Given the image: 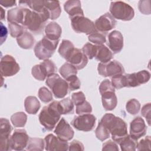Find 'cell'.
<instances>
[{
	"label": "cell",
	"mask_w": 151,
	"mask_h": 151,
	"mask_svg": "<svg viewBox=\"0 0 151 151\" xmlns=\"http://www.w3.org/2000/svg\"><path fill=\"white\" fill-rule=\"evenodd\" d=\"M74 46L72 42L67 40H63L60 45L58 53L61 57L65 60H67L71 53L74 49Z\"/></svg>",
	"instance_id": "cell-27"
},
{
	"label": "cell",
	"mask_w": 151,
	"mask_h": 151,
	"mask_svg": "<svg viewBox=\"0 0 151 151\" xmlns=\"http://www.w3.org/2000/svg\"><path fill=\"white\" fill-rule=\"evenodd\" d=\"M71 100L74 104L77 106L86 101V97L82 91H78L72 94Z\"/></svg>",
	"instance_id": "cell-46"
},
{
	"label": "cell",
	"mask_w": 151,
	"mask_h": 151,
	"mask_svg": "<svg viewBox=\"0 0 151 151\" xmlns=\"http://www.w3.org/2000/svg\"><path fill=\"white\" fill-rule=\"evenodd\" d=\"M150 136H147L145 137V139H143L140 140V142H137V150H150Z\"/></svg>",
	"instance_id": "cell-47"
},
{
	"label": "cell",
	"mask_w": 151,
	"mask_h": 151,
	"mask_svg": "<svg viewBox=\"0 0 151 151\" xmlns=\"http://www.w3.org/2000/svg\"><path fill=\"white\" fill-rule=\"evenodd\" d=\"M140 109V104L139 101L135 99H132L127 101L126 104V109L127 111L132 115L137 114Z\"/></svg>",
	"instance_id": "cell-38"
},
{
	"label": "cell",
	"mask_w": 151,
	"mask_h": 151,
	"mask_svg": "<svg viewBox=\"0 0 151 151\" xmlns=\"http://www.w3.org/2000/svg\"><path fill=\"white\" fill-rule=\"evenodd\" d=\"M84 146L83 143L77 140H74L71 142L68 146V150L70 151L72 150H84Z\"/></svg>",
	"instance_id": "cell-51"
},
{
	"label": "cell",
	"mask_w": 151,
	"mask_h": 151,
	"mask_svg": "<svg viewBox=\"0 0 151 151\" xmlns=\"http://www.w3.org/2000/svg\"><path fill=\"white\" fill-rule=\"evenodd\" d=\"M38 96L41 101L45 103L51 101L53 99L52 93L46 87H42L39 89Z\"/></svg>",
	"instance_id": "cell-40"
},
{
	"label": "cell",
	"mask_w": 151,
	"mask_h": 151,
	"mask_svg": "<svg viewBox=\"0 0 151 151\" xmlns=\"http://www.w3.org/2000/svg\"><path fill=\"white\" fill-rule=\"evenodd\" d=\"M99 74L103 77H113L124 73V68L122 64L117 60L110 61L107 63H100L98 64Z\"/></svg>",
	"instance_id": "cell-9"
},
{
	"label": "cell",
	"mask_w": 151,
	"mask_h": 151,
	"mask_svg": "<svg viewBox=\"0 0 151 151\" xmlns=\"http://www.w3.org/2000/svg\"><path fill=\"white\" fill-rule=\"evenodd\" d=\"M64 9L69 15L70 18L76 16H84L81 2L78 0L67 1L64 3Z\"/></svg>",
	"instance_id": "cell-18"
},
{
	"label": "cell",
	"mask_w": 151,
	"mask_h": 151,
	"mask_svg": "<svg viewBox=\"0 0 151 151\" xmlns=\"http://www.w3.org/2000/svg\"><path fill=\"white\" fill-rule=\"evenodd\" d=\"M116 24V19L109 12H107L100 17L94 22L96 30L103 34H106L114 28Z\"/></svg>",
	"instance_id": "cell-12"
},
{
	"label": "cell",
	"mask_w": 151,
	"mask_h": 151,
	"mask_svg": "<svg viewBox=\"0 0 151 151\" xmlns=\"http://www.w3.org/2000/svg\"><path fill=\"white\" fill-rule=\"evenodd\" d=\"M96 137L101 140L104 141L110 137V133L109 130L100 122L95 131Z\"/></svg>",
	"instance_id": "cell-36"
},
{
	"label": "cell",
	"mask_w": 151,
	"mask_h": 151,
	"mask_svg": "<svg viewBox=\"0 0 151 151\" xmlns=\"http://www.w3.org/2000/svg\"><path fill=\"white\" fill-rule=\"evenodd\" d=\"M48 19H50V14L45 8L44 11L41 13L24 8V18L21 25L31 32L40 34L43 32L45 23Z\"/></svg>",
	"instance_id": "cell-1"
},
{
	"label": "cell",
	"mask_w": 151,
	"mask_h": 151,
	"mask_svg": "<svg viewBox=\"0 0 151 151\" xmlns=\"http://www.w3.org/2000/svg\"><path fill=\"white\" fill-rule=\"evenodd\" d=\"M73 30L77 33H84L90 35L96 30L94 23L84 16H76L70 18Z\"/></svg>",
	"instance_id": "cell-7"
},
{
	"label": "cell",
	"mask_w": 151,
	"mask_h": 151,
	"mask_svg": "<svg viewBox=\"0 0 151 151\" xmlns=\"http://www.w3.org/2000/svg\"><path fill=\"white\" fill-rule=\"evenodd\" d=\"M146 124L141 117H136L130 122L129 135L133 139L137 140L146 134Z\"/></svg>",
	"instance_id": "cell-15"
},
{
	"label": "cell",
	"mask_w": 151,
	"mask_h": 151,
	"mask_svg": "<svg viewBox=\"0 0 151 151\" xmlns=\"http://www.w3.org/2000/svg\"><path fill=\"white\" fill-rule=\"evenodd\" d=\"M119 147L117 145V143L115 142H113L111 140H108L106 142L104 143L103 144V147H102V150L104 151H119Z\"/></svg>",
	"instance_id": "cell-50"
},
{
	"label": "cell",
	"mask_w": 151,
	"mask_h": 151,
	"mask_svg": "<svg viewBox=\"0 0 151 151\" xmlns=\"http://www.w3.org/2000/svg\"><path fill=\"white\" fill-rule=\"evenodd\" d=\"M58 103V101H53L48 106H44L39 114L40 123L47 130H52L61 118Z\"/></svg>",
	"instance_id": "cell-3"
},
{
	"label": "cell",
	"mask_w": 151,
	"mask_h": 151,
	"mask_svg": "<svg viewBox=\"0 0 151 151\" xmlns=\"http://www.w3.org/2000/svg\"><path fill=\"white\" fill-rule=\"evenodd\" d=\"M31 74L35 79L39 81H43L47 78L40 64H37L32 67L31 69Z\"/></svg>",
	"instance_id": "cell-43"
},
{
	"label": "cell",
	"mask_w": 151,
	"mask_h": 151,
	"mask_svg": "<svg viewBox=\"0 0 151 151\" xmlns=\"http://www.w3.org/2000/svg\"><path fill=\"white\" fill-rule=\"evenodd\" d=\"M45 83L51 90L55 98L63 99L68 94L69 90L68 84L58 74L54 73L48 76Z\"/></svg>",
	"instance_id": "cell-6"
},
{
	"label": "cell",
	"mask_w": 151,
	"mask_h": 151,
	"mask_svg": "<svg viewBox=\"0 0 151 151\" xmlns=\"http://www.w3.org/2000/svg\"><path fill=\"white\" fill-rule=\"evenodd\" d=\"M44 6L50 14V19L54 20L57 19L61 12L58 1H45Z\"/></svg>",
	"instance_id": "cell-21"
},
{
	"label": "cell",
	"mask_w": 151,
	"mask_h": 151,
	"mask_svg": "<svg viewBox=\"0 0 151 151\" xmlns=\"http://www.w3.org/2000/svg\"><path fill=\"white\" fill-rule=\"evenodd\" d=\"M109 11L114 19L123 21H130L134 16L133 8L123 1L111 2Z\"/></svg>",
	"instance_id": "cell-5"
},
{
	"label": "cell",
	"mask_w": 151,
	"mask_h": 151,
	"mask_svg": "<svg viewBox=\"0 0 151 151\" xmlns=\"http://www.w3.org/2000/svg\"><path fill=\"white\" fill-rule=\"evenodd\" d=\"M11 122L15 127H24L27 121V114L22 111L17 112L11 116Z\"/></svg>",
	"instance_id": "cell-29"
},
{
	"label": "cell",
	"mask_w": 151,
	"mask_h": 151,
	"mask_svg": "<svg viewBox=\"0 0 151 151\" xmlns=\"http://www.w3.org/2000/svg\"><path fill=\"white\" fill-rule=\"evenodd\" d=\"M100 122L109 130L111 138L116 143H119L128 134L126 123L119 117L111 113H106Z\"/></svg>",
	"instance_id": "cell-2"
},
{
	"label": "cell",
	"mask_w": 151,
	"mask_h": 151,
	"mask_svg": "<svg viewBox=\"0 0 151 151\" xmlns=\"http://www.w3.org/2000/svg\"><path fill=\"white\" fill-rule=\"evenodd\" d=\"M54 133L60 139L64 141H68L73 139L74 132L68 123L62 117L57 126L55 127Z\"/></svg>",
	"instance_id": "cell-14"
},
{
	"label": "cell",
	"mask_w": 151,
	"mask_h": 151,
	"mask_svg": "<svg viewBox=\"0 0 151 151\" xmlns=\"http://www.w3.org/2000/svg\"><path fill=\"white\" fill-rule=\"evenodd\" d=\"M12 128L9 121L6 118L0 120V138H9Z\"/></svg>",
	"instance_id": "cell-32"
},
{
	"label": "cell",
	"mask_w": 151,
	"mask_h": 151,
	"mask_svg": "<svg viewBox=\"0 0 151 151\" xmlns=\"http://www.w3.org/2000/svg\"><path fill=\"white\" fill-rule=\"evenodd\" d=\"M67 61L77 70H81L86 66L88 63V58L81 50L74 48Z\"/></svg>",
	"instance_id": "cell-17"
},
{
	"label": "cell",
	"mask_w": 151,
	"mask_h": 151,
	"mask_svg": "<svg viewBox=\"0 0 151 151\" xmlns=\"http://www.w3.org/2000/svg\"><path fill=\"white\" fill-rule=\"evenodd\" d=\"M59 41H52L44 36L35 44L34 51L35 56L41 60L50 58L54 53Z\"/></svg>",
	"instance_id": "cell-4"
},
{
	"label": "cell",
	"mask_w": 151,
	"mask_h": 151,
	"mask_svg": "<svg viewBox=\"0 0 151 151\" xmlns=\"http://www.w3.org/2000/svg\"><path fill=\"white\" fill-rule=\"evenodd\" d=\"M76 111L78 115L91 113L92 112V107L91 104L86 100L84 103L76 106Z\"/></svg>",
	"instance_id": "cell-44"
},
{
	"label": "cell",
	"mask_w": 151,
	"mask_h": 151,
	"mask_svg": "<svg viewBox=\"0 0 151 151\" xmlns=\"http://www.w3.org/2000/svg\"><path fill=\"white\" fill-rule=\"evenodd\" d=\"M135 76L137 83L140 86V84H145L149 81L150 78V74L148 71L144 70L135 73Z\"/></svg>",
	"instance_id": "cell-42"
},
{
	"label": "cell",
	"mask_w": 151,
	"mask_h": 151,
	"mask_svg": "<svg viewBox=\"0 0 151 151\" xmlns=\"http://www.w3.org/2000/svg\"><path fill=\"white\" fill-rule=\"evenodd\" d=\"M99 91L101 95L103 93L109 92V91H114L115 88L113 86L111 81L108 79H105L101 82L99 86Z\"/></svg>",
	"instance_id": "cell-45"
},
{
	"label": "cell",
	"mask_w": 151,
	"mask_h": 151,
	"mask_svg": "<svg viewBox=\"0 0 151 151\" xmlns=\"http://www.w3.org/2000/svg\"><path fill=\"white\" fill-rule=\"evenodd\" d=\"M102 105L107 111L114 110L117 106V99L114 91H109L101 94Z\"/></svg>",
	"instance_id": "cell-20"
},
{
	"label": "cell",
	"mask_w": 151,
	"mask_h": 151,
	"mask_svg": "<svg viewBox=\"0 0 151 151\" xmlns=\"http://www.w3.org/2000/svg\"><path fill=\"white\" fill-rule=\"evenodd\" d=\"M40 64L47 77L51 74L55 73V72L57 71L55 64L50 60L48 59L44 60Z\"/></svg>",
	"instance_id": "cell-34"
},
{
	"label": "cell",
	"mask_w": 151,
	"mask_h": 151,
	"mask_svg": "<svg viewBox=\"0 0 151 151\" xmlns=\"http://www.w3.org/2000/svg\"><path fill=\"white\" fill-rule=\"evenodd\" d=\"M96 118L90 113L80 114L74 117L71 121V125L77 130L83 132L91 131L96 124Z\"/></svg>",
	"instance_id": "cell-8"
},
{
	"label": "cell",
	"mask_w": 151,
	"mask_h": 151,
	"mask_svg": "<svg viewBox=\"0 0 151 151\" xmlns=\"http://www.w3.org/2000/svg\"><path fill=\"white\" fill-rule=\"evenodd\" d=\"M95 58L100 63H107L113 58V54L106 45L103 44L97 45V51Z\"/></svg>",
	"instance_id": "cell-23"
},
{
	"label": "cell",
	"mask_w": 151,
	"mask_h": 151,
	"mask_svg": "<svg viewBox=\"0 0 151 151\" xmlns=\"http://www.w3.org/2000/svg\"><path fill=\"white\" fill-rule=\"evenodd\" d=\"M24 14V8L16 7L8 11L7 21L8 22H16L22 24Z\"/></svg>",
	"instance_id": "cell-25"
},
{
	"label": "cell",
	"mask_w": 151,
	"mask_h": 151,
	"mask_svg": "<svg viewBox=\"0 0 151 151\" xmlns=\"http://www.w3.org/2000/svg\"><path fill=\"white\" fill-rule=\"evenodd\" d=\"M18 45L23 49H31L35 43V39L33 35L28 31H25L21 36L17 38Z\"/></svg>",
	"instance_id": "cell-22"
},
{
	"label": "cell",
	"mask_w": 151,
	"mask_h": 151,
	"mask_svg": "<svg viewBox=\"0 0 151 151\" xmlns=\"http://www.w3.org/2000/svg\"><path fill=\"white\" fill-rule=\"evenodd\" d=\"M123 37L119 31L114 30L108 35L107 45L114 54H117L122 51L123 47Z\"/></svg>",
	"instance_id": "cell-16"
},
{
	"label": "cell",
	"mask_w": 151,
	"mask_h": 151,
	"mask_svg": "<svg viewBox=\"0 0 151 151\" xmlns=\"http://www.w3.org/2000/svg\"><path fill=\"white\" fill-rule=\"evenodd\" d=\"M65 80L68 84V90L70 91H74L80 88L81 82L76 75L72 76Z\"/></svg>",
	"instance_id": "cell-41"
},
{
	"label": "cell",
	"mask_w": 151,
	"mask_h": 151,
	"mask_svg": "<svg viewBox=\"0 0 151 151\" xmlns=\"http://www.w3.org/2000/svg\"><path fill=\"white\" fill-rule=\"evenodd\" d=\"M44 140L45 142V149L46 150L65 151L68 150V143L67 141H64L52 134L47 135Z\"/></svg>",
	"instance_id": "cell-13"
},
{
	"label": "cell",
	"mask_w": 151,
	"mask_h": 151,
	"mask_svg": "<svg viewBox=\"0 0 151 151\" xmlns=\"http://www.w3.org/2000/svg\"><path fill=\"white\" fill-rule=\"evenodd\" d=\"M81 51L86 55L88 59L91 60L96 57L97 51V45L87 42L84 45Z\"/></svg>",
	"instance_id": "cell-39"
},
{
	"label": "cell",
	"mask_w": 151,
	"mask_h": 151,
	"mask_svg": "<svg viewBox=\"0 0 151 151\" xmlns=\"http://www.w3.org/2000/svg\"><path fill=\"white\" fill-rule=\"evenodd\" d=\"M45 147L44 140L41 138L33 137L29 138L28 145L27 146V150L30 151H42Z\"/></svg>",
	"instance_id": "cell-30"
},
{
	"label": "cell",
	"mask_w": 151,
	"mask_h": 151,
	"mask_svg": "<svg viewBox=\"0 0 151 151\" xmlns=\"http://www.w3.org/2000/svg\"><path fill=\"white\" fill-rule=\"evenodd\" d=\"M8 28L9 34L14 38H18L25 31V28L21 24L16 22H8Z\"/></svg>",
	"instance_id": "cell-33"
},
{
	"label": "cell",
	"mask_w": 151,
	"mask_h": 151,
	"mask_svg": "<svg viewBox=\"0 0 151 151\" xmlns=\"http://www.w3.org/2000/svg\"><path fill=\"white\" fill-rule=\"evenodd\" d=\"M88 40L96 45H103L106 41L105 35L103 33L99 32L98 31H96L95 32L88 35Z\"/></svg>",
	"instance_id": "cell-35"
},
{
	"label": "cell",
	"mask_w": 151,
	"mask_h": 151,
	"mask_svg": "<svg viewBox=\"0 0 151 151\" xmlns=\"http://www.w3.org/2000/svg\"><path fill=\"white\" fill-rule=\"evenodd\" d=\"M1 19H5V11L2 8H1Z\"/></svg>",
	"instance_id": "cell-54"
},
{
	"label": "cell",
	"mask_w": 151,
	"mask_h": 151,
	"mask_svg": "<svg viewBox=\"0 0 151 151\" xmlns=\"http://www.w3.org/2000/svg\"><path fill=\"white\" fill-rule=\"evenodd\" d=\"M59 73L64 80H66L72 76L77 75V69L71 64L67 62L60 68Z\"/></svg>",
	"instance_id": "cell-31"
},
{
	"label": "cell",
	"mask_w": 151,
	"mask_h": 151,
	"mask_svg": "<svg viewBox=\"0 0 151 151\" xmlns=\"http://www.w3.org/2000/svg\"><path fill=\"white\" fill-rule=\"evenodd\" d=\"M8 35V30L5 26L1 22V44H2L3 42L6 40Z\"/></svg>",
	"instance_id": "cell-52"
},
{
	"label": "cell",
	"mask_w": 151,
	"mask_h": 151,
	"mask_svg": "<svg viewBox=\"0 0 151 151\" xmlns=\"http://www.w3.org/2000/svg\"><path fill=\"white\" fill-rule=\"evenodd\" d=\"M111 83L114 88L120 89L126 87V78L125 75L117 74L111 77Z\"/></svg>",
	"instance_id": "cell-37"
},
{
	"label": "cell",
	"mask_w": 151,
	"mask_h": 151,
	"mask_svg": "<svg viewBox=\"0 0 151 151\" xmlns=\"http://www.w3.org/2000/svg\"><path fill=\"white\" fill-rule=\"evenodd\" d=\"M119 145L123 151H134L137 147V140L127 134L119 143Z\"/></svg>",
	"instance_id": "cell-28"
},
{
	"label": "cell",
	"mask_w": 151,
	"mask_h": 151,
	"mask_svg": "<svg viewBox=\"0 0 151 151\" xmlns=\"http://www.w3.org/2000/svg\"><path fill=\"white\" fill-rule=\"evenodd\" d=\"M150 112H151L150 103H148L147 104H145L142 108L141 114L142 116L146 118L149 126L150 125Z\"/></svg>",
	"instance_id": "cell-48"
},
{
	"label": "cell",
	"mask_w": 151,
	"mask_h": 151,
	"mask_svg": "<svg viewBox=\"0 0 151 151\" xmlns=\"http://www.w3.org/2000/svg\"><path fill=\"white\" fill-rule=\"evenodd\" d=\"M45 37L52 41H59L62 33L60 25L55 22H49L45 27Z\"/></svg>",
	"instance_id": "cell-19"
},
{
	"label": "cell",
	"mask_w": 151,
	"mask_h": 151,
	"mask_svg": "<svg viewBox=\"0 0 151 151\" xmlns=\"http://www.w3.org/2000/svg\"><path fill=\"white\" fill-rule=\"evenodd\" d=\"M0 4L5 8L11 7L14 5H16L15 1H0Z\"/></svg>",
	"instance_id": "cell-53"
},
{
	"label": "cell",
	"mask_w": 151,
	"mask_h": 151,
	"mask_svg": "<svg viewBox=\"0 0 151 151\" xmlns=\"http://www.w3.org/2000/svg\"><path fill=\"white\" fill-rule=\"evenodd\" d=\"M20 70L15 59L10 55H5L1 58L0 70L2 76L11 77L18 73Z\"/></svg>",
	"instance_id": "cell-10"
},
{
	"label": "cell",
	"mask_w": 151,
	"mask_h": 151,
	"mask_svg": "<svg viewBox=\"0 0 151 151\" xmlns=\"http://www.w3.org/2000/svg\"><path fill=\"white\" fill-rule=\"evenodd\" d=\"M29 137L24 129H15L10 136V144L12 150H23L27 147Z\"/></svg>",
	"instance_id": "cell-11"
},
{
	"label": "cell",
	"mask_w": 151,
	"mask_h": 151,
	"mask_svg": "<svg viewBox=\"0 0 151 151\" xmlns=\"http://www.w3.org/2000/svg\"><path fill=\"white\" fill-rule=\"evenodd\" d=\"M58 106L61 114H70L74 113V104L70 97H67L59 101Z\"/></svg>",
	"instance_id": "cell-26"
},
{
	"label": "cell",
	"mask_w": 151,
	"mask_h": 151,
	"mask_svg": "<svg viewBox=\"0 0 151 151\" xmlns=\"http://www.w3.org/2000/svg\"><path fill=\"white\" fill-rule=\"evenodd\" d=\"M150 1H140L139 2L138 8L140 12L145 15H149L150 13V2L147 4V3Z\"/></svg>",
	"instance_id": "cell-49"
},
{
	"label": "cell",
	"mask_w": 151,
	"mask_h": 151,
	"mask_svg": "<svg viewBox=\"0 0 151 151\" xmlns=\"http://www.w3.org/2000/svg\"><path fill=\"white\" fill-rule=\"evenodd\" d=\"M39 100L35 96H28L24 100V107L26 112L30 114H35L40 109Z\"/></svg>",
	"instance_id": "cell-24"
}]
</instances>
